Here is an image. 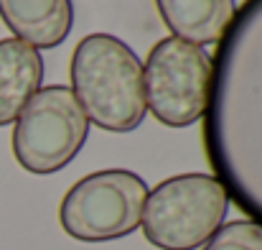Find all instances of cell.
I'll use <instances>...</instances> for the list:
<instances>
[{
    "mask_svg": "<svg viewBox=\"0 0 262 250\" xmlns=\"http://www.w3.org/2000/svg\"><path fill=\"white\" fill-rule=\"evenodd\" d=\"M72 84L87 120L110 133H130L145 118L143 67L110 33L84 36L72 56Z\"/></svg>",
    "mask_w": 262,
    "mask_h": 250,
    "instance_id": "obj_1",
    "label": "cell"
},
{
    "mask_svg": "<svg viewBox=\"0 0 262 250\" xmlns=\"http://www.w3.org/2000/svg\"><path fill=\"white\" fill-rule=\"evenodd\" d=\"M229 194L216 176L181 174L148 191L143 233L161 250H193L222 227Z\"/></svg>",
    "mask_w": 262,
    "mask_h": 250,
    "instance_id": "obj_2",
    "label": "cell"
},
{
    "mask_svg": "<svg viewBox=\"0 0 262 250\" xmlns=\"http://www.w3.org/2000/svg\"><path fill=\"white\" fill-rule=\"evenodd\" d=\"M148 199L145 181L127 168L94 171L79 179L59 207L61 227L82 243H104L130 235Z\"/></svg>",
    "mask_w": 262,
    "mask_h": 250,
    "instance_id": "obj_3",
    "label": "cell"
},
{
    "mask_svg": "<svg viewBox=\"0 0 262 250\" xmlns=\"http://www.w3.org/2000/svg\"><path fill=\"white\" fill-rule=\"evenodd\" d=\"M89 120L74 92L64 84L38 89L15 118L13 156L31 174H54L84 146Z\"/></svg>",
    "mask_w": 262,
    "mask_h": 250,
    "instance_id": "obj_4",
    "label": "cell"
},
{
    "mask_svg": "<svg viewBox=\"0 0 262 250\" xmlns=\"http://www.w3.org/2000/svg\"><path fill=\"white\" fill-rule=\"evenodd\" d=\"M145 105L168 128L193 125L209 105L211 56L183 39L158 41L143 69Z\"/></svg>",
    "mask_w": 262,
    "mask_h": 250,
    "instance_id": "obj_5",
    "label": "cell"
},
{
    "mask_svg": "<svg viewBox=\"0 0 262 250\" xmlns=\"http://www.w3.org/2000/svg\"><path fill=\"white\" fill-rule=\"evenodd\" d=\"M5 26L33 49L59 46L74 23L72 0H0Z\"/></svg>",
    "mask_w": 262,
    "mask_h": 250,
    "instance_id": "obj_6",
    "label": "cell"
},
{
    "mask_svg": "<svg viewBox=\"0 0 262 250\" xmlns=\"http://www.w3.org/2000/svg\"><path fill=\"white\" fill-rule=\"evenodd\" d=\"M43 80L41 54L20 39L0 41V125L13 123Z\"/></svg>",
    "mask_w": 262,
    "mask_h": 250,
    "instance_id": "obj_7",
    "label": "cell"
},
{
    "mask_svg": "<svg viewBox=\"0 0 262 250\" xmlns=\"http://www.w3.org/2000/svg\"><path fill=\"white\" fill-rule=\"evenodd\" d=\"M176 39L204 46L216 44L234 18V0H156Z\"/></svg>",
    "mask_w": 262,
    "mask_h": 250,
    "instance_id": "obj_8",
    "label": "cell"
},
{
    "mask_svg": "<svg viewBox=\"0 0 262 250\" xmlns=\"http://www.w3.org/2000/svg\"><path fill=\"white\" fill-rule=\"evenodd\" d=\"M204 250H262V225L237 220L219 227Z\"/></svg>",
    "mask_w": 262,
    "mask_h": 250,
    "instance_id": "obj_9",
    "label": "cell"
}]
</instances>
